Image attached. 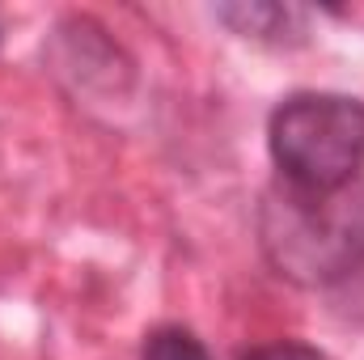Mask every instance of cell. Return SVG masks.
Instances as JSON below:
<instances>
[{"label":"cell","mask_w":364,"mask_h":360,"mask_svg":"<svg viewBox=\"0 0 364 360\" xmlns=\"http://www.w3.org/2000/svg\"><path fill=\"white\" fill-rule=\"evenodd\" d=\"M267 149L279 179L335 191L364 170V102L343 93H292L272 110Z\"/></svg>","instance_id":"2"},{"label":"cell","mask_w":364,"mask_h":360,"mask_svg":"<svg viewBox=\"0 0 364 360\" xmlns=\"http://www.w3.org/2000/svg\"><path fill=\"white\" fill-rule=\"evenodd\" d=\"M220 21H229L246 38H275L279 43L284 30L296 21V13L284 4H229V9H220Z\"/></svg>","instance_id":"3"},{"label":"cell","mask_w":364,"mask_h":360,"mask_svg":"<svg viewBox=\"0 0 364 360\" xmlns=\"http://www.w3.org/2000/svg\"><path fill=\"white\" fill-rule=\"evenodd\" d=\"M263 255L284 280L326 288L364 263V179L335 191H305L275 179L259 208Z\"/></svg>","instance_id":"1"},{"label":"cell","mask_w":364,"mask_h":360,"mask_svg":"<svg viewBox=\"0 0 364 360\" xmlns=\"http://www.w3.org/2000/svg\"><path fill=\"white\" fill-rule=\"evenodd\" d=\"M140 360H212V356H208V348H203L186 327H157V331L144 339Z\"/></svg>","instance_id":"4"},{"label":"cell","mask_w":364,"mask_h":360,"mask_svg":"<svg viewBox=\"0 0 364 360\" xmlns=\"http://www.w3.org/2000/svg\"><path fill=\"white\" fill-rule=\"evenodd\" d=\"M242 360H326L318 348L309 344H296V339H284V344H263V348H250Z\"/></svg>","instance_id":"5"}]
</instances>
